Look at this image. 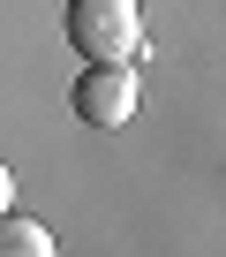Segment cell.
Masks as SVG:
<instances>
[{
	"mask_svg": "<svg viewBox=\"0 0 226 257\" xmlns=\"http://www.w3.org/2000/svg\"><path fill=\"white\" fill-rule=\"evenodd\" d=\"M68 46L83 61H144V8L136 0H68Z\"/></svg>",
	"mask_w": 226,
	"mask_h": 257,
	"instance_id": "obj_1",
	"label": "cell"
},
{
	"mask_svg": "<svg viewBox=\"0 0 226 257\" xmlns=\"http://www.w3.org/2000/svg\"><path fill=\"white\" fill-rule=\"evenodd\" d=\"M136 98H144L136 61H83V76H76V91H68L76 121H90V128H121V121H136Z\"/></svg>",
	"mask_w": 226,
	"mask_h": 257,
	"instance_id": "obj_2",
	"label": "cell"
},
{
	"mask_svg": "<svg viewBox=\"0 0 226 257\" xmlns=\"http://www.w3.org/2000/svg\"><path fill=\"white\" fill-rule=\"evenodd\" d=\"M0 257H53V234L8 204V212H0Z\"/></svg>",
	"mask_w": 226,
	"mask_h": 257,
	"instance_id": "obj_3",
	"label": "cell"
},
{
	"mask_svg": "<svg viewBox=\"0 0 226 257\" xmlns=\"http://www.w3.org/2000/svg\"><path fill=\"white\" fill-rule=\"evenodd\" d=\"M16 204V174H8V159H0V212Z\"/></svg>",
	"mask_w": 226,
	"mask_h": 257,
	"instance_id": "obj_4",
	"label": "cell"
}]
</instances>
